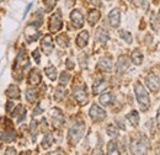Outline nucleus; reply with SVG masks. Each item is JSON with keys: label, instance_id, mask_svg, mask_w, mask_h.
<instances>
[{"label": "nucleus", "instance_id": "obj_34", "mask_svg": "<svg viewBox=\"0 0 160 155\" xmlns=\"http://www.w3.org/2000/svg\"><path fill=\"white\" fill-rule=\"evenodd\" d=\"M69 80H70V74L69 73H62L60 74V85H65V84H68L69 82Z\"/></svg>", "mask_w": 160, "mask_h": 155}, {"label": "nucleus", "instance_id": "obj_38", "mask_svg": "<svg viewBox=\"0 0 160 155\" xmlns=\"http://www.w3.org/2000/svg\"><path fill=\"white\" fill-rule=\"evenodd\" d=\"M23 110H25V108L22 107V105H19V106H18V107H16V108H15V110L11 112V116H12V117L19 116V115H20V113L22 112V111H23Z\"/></svg>", "mask_w": 160, "mask_h": 155}, {"label": "nucleus", "instance_id": "obj_32", "mask_svg": "<svg viewBox=\"0 0 160 155\" xmlns=\"http://www.w3.org/2000/svg\"><path fill=\"white\" fill-rule=\"evenodd\" d=\"M107 153L108 154H118V149H117V143L116 142H110L107 145Z\"/></svg>", "mask_w": 160, "mask_h": 155}, {"label": "nucleus", "instance_id": "obj_41", "mask_svg": "<svg viewBox=\"0 0 160 155\" xmlns=\"http://www.w3.org/2000/svg\"><path fill=\"white\" fill-rule=\"evenodd\" d=\"M5 154H16V150L14 149V148H8L6 149V152H5Z\"/></svg>", "mask_w": 160, "mask_h": 155}, {"label": "nucleus", "instance_id": "obj_29", "mask_svg": "<svg viewBox=\"0 0 160 155\" xmlns=\"http://www.w3.org/2000/svg\"><path fill=\"white\" fill-rule=\"evenodd\" d=\"M26 100L31 103H33L36 100H37V91L33 90V89H28L26 91Z\"/></svg>", "mask_w": 160, "mask_h": 155}, {"label": "nucleus", "instance_id": "obj_14", "mask_svg": "<svg viewBox=\"0 0 160 155\" xmlns=\"http://www.w3.org/2000/svg\"><path fill=\"white\" fill-rule=\"evenodd\" d=\"M99 69L103 70V72H110L111 68H112V59L110 57H103L99 60V64H98Z\"/></svg>", "mask_w": 160, "mask_h": 155}, {"label": "nucleus", "instance_id": "obj_13", "mask_svg": "<svg viewBox=\"0 0 160 155\" xmlns=\"http://www.w3.org/2000/svg\"><path fill=\"white\" fill-rule=\"evenodd\" d=\"M108 19H110V23L112 27H118L121 23V14L118 9H113L111 10V12L108 14Z\"/></svg>", "mask_w": 160, "mask_h": 155}, {"label": "nucleus", "instance_id": "obj_18", "mask_svg": "<svg viewBox=\"0 0 160 155\" xmlns=\"http://www.w3.org/2000/svg\"><path fill=\"white\" fill-rule=\"evenodd\" d=\"M88 41H89V32L88 31H82V32H80L79 36L77 37V44L80 48H84L88 44Z\"/></svg>", "mask_w": 160, "mask_h": 155}, {"label": "nucleus", "instance_id": "obj_30", "mask_svg": "<svg viewBox=\"0 0 160 155\" xmlns=\"http://www.w3.org/2000/svg\"><path fill=\"white\" fill-rule=\"evenodd\" d=\"M57 43L59 44L60 47H63V48H65V47H68L69 46V38H68V36L67 35H59L58 37H57Z\"/></svg>", "mask_w": 160, "mask_h": 155}, {"label": "nucleus", "instance_id": "obj_37", "mask_svg": "<svg viewBox=\"0 0 160 155\" xmlns=\"http://www.w3.org/2000/svg\"><path fill=\"white\" fill-rule=\"evenodd\" d=\"M31 133H32V139L35 140L36 137H37V123H36V121H32V123H31Z\"/></svg>", "mask_w": 160, "mask_h": 155}, {"label": "nucleus", "instance_id": "obj_20", "mask_svg": "<svg viewBox=\"0 0 160 155\" xmlns=\"http://www.w3.org/2000/svg\"><path fill=\"white\" fill-rule=\"evenodd\" d=\"M20 89L16 85H10L6 90V96L10 98H20Z\"/></svg>", "mask_w": 160, "mask_h": 155}, {"label": "nucleus", "instance_id": "obj_48", "mask_svg": "<svg viewBox=\"0 0 160 155\" xmlns=\"http://www.w3.org/2000/svg\"><path fill=\"white\" fill-rule=\"evenodd\" d=\"M158 20L160 21V11H159V14H158Z\"/></svg>", "mask_w": 160, "mask_h": 155}, {"label": "nucleus", "instance_id": "obj_6", "mask_svg": "<svg viewBox=\"0 0 160 155\" xmlns=\"http://www.w3.org/2000/svg\"><path fill=\"white\" fill-rule=\"evenodd\" d=\"M73 95H74L75 100H77L79 103H81V105L88 103V95H86L85 88H82V86H74V89H73Z\"/></svg>", "mask_w": 160, "mask_h": 155}, {"label": "nucleus", "instance_id": "obj_15", "mask_svg": "<svg viewBox=\"0 0 160 155\" xmlns=\"http://www.w3.org/2000/svg\"><path fill=\"white\" fill-rule=\"evenodd\" d=\"M105 89H107V82H106L103 79L96 80V81L94 82V85H92V91H94L95 95H98V94L102 92Z\"/></svg>", "mask_w": 160, "mask_h": 155}, {"label": "nucleus", "instance_id": "obj_31", "mask_svg": "<svg viewBox=\"0 0 160 155\" xmlns=\"http://www.w3.org/2000/svg\"><path fill=\"white\" fill-rule=\"evenodd\" d=\"M57 0H43L44 8H46V12H51L53 10V8L56 6Z\"/></svg>", "mask_w": 160, "mask_h": 155}, {"label": "nucleus", "instance_id": "obj_35", "mask_svg": "<svg viewBox=\"0 0 160 155\" xmlns=\"http://www.w3.org/2000/svg\"><path fill=\"white\" fill-rule=\"evenodd\" d=\"M107 134L110 137H117L118 131H117V128H115V126L110 124V126H107Z\"/></svg>", "mask_w": 160, "mask_h": 155}, {"label": "nucleus", "instance_id": "obj_5", "mask_svg": "<svg viewBox=\"0 0 160 155\" xmlns=\"http://www.w3.org/2000/svg\"><path fill=\"white\" fill-rule=\"evenodd\" d=\"M62 26H63L62 15H60L59 11H57L51 18V21H49V31L51 32H58L60 28H62Z\"/></svg>", "mask_w": 160, "mask_h": 155}, {"label": "nucleus", "instance_id": "obj_21", "mask_svg": "<svg viewBox=\"0 0 160 155\" xmlns=\"http://www.w3.org/2000/svg\"><path fill=\"white\" fill-rule=\"evenodd\" d=\"M100 12L98 11V10H91L90 12H89V15H88V22L91 25V26H94L99 20H100Z\"/></svg>", "mask_w": 160, "mask_h": 155}, {"label": "nucleus", "instance_id": "obj_10", "mask_svg": "<svg viewBox=\"0 0 160 155\" xmlns=\"http://www.w3.org/2000/svg\"><path fill=\"white\" fill-rule=\"evenodd\" d=\"M70 20H72V22H73L75 28H81L82 25H84V16H82V14L80 12L79 10H73L72 11Z\"/></svg>", "mask_w": 160, "mask_h": 155}, {"label": "nucleus", "instance_id": "obj_23", "mask_svg": "<svg viewBox=\"0 0 160 155\" xmlns=\"http://www.w3.org/2000/svg\"><path fill=\"white\" fill-rule=\"evenodd\" d=\"M113 101H115V96L112 94H110V92H106V94H103V95L100 96V102L101 105H103V106H108Z\"/></svg>", "mask_w": 160, "mask_h": 155}, {"label": "nucleus", "instance_id": "obj_26", "mask_svg": "<svg viewBox=\"0 0 160 155\" xmlns=\"http://www.w3.org/2000/svg\"><path fill=\"white\" fill-rule=\"evenodd\" d=\"M44 73H46V75L51 80H56V79H57V69H56L53 65L47 67V68L44 69Z\"/></svg>", "mask_w": 160, "mask_h": 155}, {"label": "nucleus", "instance_id": "obj_27", "mask_svg": "<svg viewBox=\"0 0 160 155\" xmlns=\"http://www.w3.org/2000/svg\"><path fill=\"white\" fill-rule=\"evenodd\" d=\"M63 86L64 85H60L56 89V92H54V100L56 101H62L65 96V89Z\"/></svg>", "mask_w": 160, "mask_h": 155}, {"label": "nucleus", "instance_id": "obj_46", "mask_svg": "<svg viewBox=\"0 0 160 155\" xmlns=\"http://www.w3.org/2000/svg\"><path fill=\"white\" fill-rule=\"evenodd\" d=\"M131 2H133V4H136V5H139L140 2H143V0H129Z\"/></svg>", "mask_w": 160, "mask_h": 155}, {"label": "nucleus", "instance_id": "obj_8", "mask_svg": "<svg viewBox=\"0 0 160 155\" xmlns=\"http://www.w3.org/2000/svg\"><path fill=\"white\" fill-rule=\"evenodd\" d=\"M145 82L148 85V88L152 90V91H158L160 89V79L158 75L155 74H149L148 77L145 78Z\"/></svg>", "mask_w": 160, "mask_h": 155}, {"label": "nucleus", "instance_id": "obj_1", "mask_svg": "<svg viewBox=\"0 0 160 155\" xmlns=\"http://www.w3.org/2000/svg\"><path fill=\"white\" fill-rule=\"evenodd\" d=\"M28 58H27V54L25 52V49H21L18 54V58L15 62V65H14V77L16 78L18 80L22 79L23 75V70L28 67Z\"/></svg>", "mask_w": 160, "mask_h": 155}, {"label": "nucleus", "instance_id": "obj_22", "mask_svg": "<svg viewBox=\"0 0 160 155\" xmlns=\"http://www.w3.org/2000/svg\"><path fill=\"white\" fill-rule=\"evenodd\" d=\"M28 82L31 85H38L41 82V74L37 70H32L28 75Z\"/></svg>", "mask_w": 160, "mask_h": 155}, {"label": "nucleus", "instance_id": "obj_28", "mask_svg": "<svg viewBox=\"0 0 160 155\" xmlns=\"http://www.w3.org/2000/svg\"><path fill=\"white\" fill-rule=\"evenodd\" d=\"M132 60H133V63L136 65H140L142 64V62H143V54L140 53L138 49L132 52Z\"/></svg>", "mask_w": 160, "mask_h": 155}, {"label": "nucleus", "instance_id": "obj_3", "mask_svg": "<svg viewBox=\"0 0 160 155\" xmlns=\"http://www.w3.org/2000/svg\"><path fill=\"white\" fill-rule=\"evenodd\" d=\"M84 131H85V123L81 122V121H78L75 122L70 129H69V133H68V140L70 144H77L81 139V137L84 134Z\"/></svg>", "mask_w": 160, "mask_h": 155}, {"label": "nucleus", "instance_id": "obj_39", "mask_svg": "<svg viewBox=\"0 0 160 155\" xmlns=\"http://www.w3.org/2000/svg\"><path fill=\"white\" fill-rule=\"evenodd\" d=\"M32 57L35 58V60H36V63L38 64L41 60V57H40V52H38V49H35L33 52H32Z\"/></svg>", "mask_w": 160, "mask_h": 155}, {"label": "nucleus", "instance_id": "obj_40", "mask_svg": "<svg viewBox=\"0 0 160 155\" xmlns=\"http://www.w3.org/2000/svg\"><path fill=\"white\" fill-rule=\"evenodd\" d=\"M41 112H42V110H41V106H40V105H37V107L33 110V116H38Z\"/></svg>", "mask_w": 160, "mask_h": 155}, {"label": "nucleus", "instance_id": "obj_4", "mask_svg": "<svg viewBox=\"0 0 160 155\" xmlns=\"http://www.w3.org/2000/svg\"><path fill=\"white\" fill-rule=\"evenodd\" d=\"M149 149V143L147 138L142 139H136L131 143V152L133 154H145Z\"/></svg>", "mask_w": 160, "mask_h": 155}, {"label": "nucleus", "instance_id": "obj_42", "mask_svg": "<svg viewBox=\"0 0 160 155\" xmlns=\"http://www.w3.org/2000/svg\"><path fill=\"white\" fill-rule=\"evenodd\" d=\"M67 68H68V69H73V68H74V64H73V62H72L70 59L67 60Z\"/></svg>", "mask_w": 160, "mask_h": 155}, {"label": "nucleus", "instance_id": "obj_9", "mask_svg": "<svg viewBox=\"0 0 160 155\" xmlns=\"http://www.w3.org/2000/svg\"><path fill=\"white\" fill-rule=\"evenodd\" d=\"M41 47H42V51L43 53L46 54H51L53 48H54V44H53V38L51 35H47L44 36L43 39H42V43H41Z\"/></svg>", "mask_w": 160, "mask_h": 155}, {"label": "nucleus", "instance_id": "obj_16", "mask_svg": "<svg viewBox=\"0 0 160 155\" xmlns=\"http://www.w3.org/2000/svg\"><path fill=\"white\" fill-rule=\"evenodd\" d=\"M15 138H16V133H15V131H14V129L4 131V132H1V133H0V139H1V140H4V142H8V143L14 142V140H15Z\"/></svg>", "mask_w": 160, "mask_h": 155}, {"label": "nucleus", "instance_id": "obj_25", "mask_svg": "<svg viewBox=\"0 0 160 155\" xmlns=\"http://www.w3.org/2000/svg\"><path fill=\"white\" fill-rule=\"evenodd\" d=\"M52 144H53V136L51 133H47L46 136L43 137V139H42V148L43 149H47Z\"/></svg>", "mask_w": 160, "mask_h": 155}, {"label": "nucleus", "instance_id": "obj_36", "mask_svg": "<svg viewBox=\"0 0 160 155\" xmlns=\"http://www.w3.org/2000/svg\"><path fill=\"white\" fill-rule=\"evenodd\" d=\"M159 23L160 21L158 20V16L157 15H153L152 16V27H153L154 31H158L159 30Z\"/></svg>", "mask_w": 160, "mask_h": 155}, {"label": "nucleus", "instance_id": "obj_2", "mask_svg": "<svg viewBox=\"0 0 160 155\" xmlns=\"http://www.w3.org/2000/svg\"><path fill=\"white\" fill-rule=\"evenodd\" d=\"M134 91H136V96H137V101L140 106V110L147 111L149 108V105H150L149 94L147 92V90L144 89V86L140 82H137L134 85Z\"/></svg>", "mask_w": 160, "mask_h": 155}, {"label": "nucleus", "instance_id": "obj_24", "mask_svg": "<svg viewBox=\"0 0 160 155\" xmlns=\"http://www.w3.org/2000/svg\"><path fill=\"white\" fill-rule=\"evenodd\" d=\"M127 119L134 126V127H137L138 126V123H139V113L134 110V111H132V112H129L128 115H127Z\"/></svg>", "mask_w": 160, "mask_h": 155}, {"label": "nucleus", "instance_id": "obj_33", "mask_svg": "<svg viewBox=\"0 0 160 155\" xmlns=\"http://www.w3.org/2000/svg\"><path fill=\"white\" fill-rule=\"evenodd\" d=\"M120 36H121V38L124 39L127 43H132V41H133V38H132V35H131L129 32H127V31H121Z\"/></svg>", "mask_w": 160, "mask_h": 155}, {"label": "nucleus", "instance_id": "obj_47", "mask_svg": "<svg viewBox=\"0 0 160 155\" xmlns=\"http://www.w3.org/2000/svg\"><path fill=\"white\" fill-rule=\"evenodd\" d=\"M157 122L160 124V108H159V111H158V117H157Z\"/></svg>", "mask_w": 160, "mask_h": 155}, {"label": "nucleus", "instance_id": "obj_43", "mask_svg": "<svg viewBox=\"0 0 160 155\" xmlns=\"http://www.w3.org/2000/svg\"><path fill=\"white\" fill-rule=\"evenodd\" d=\"M90 1H91V4L95 5V6H101V0H90Z\"/></svg>", "mask_w": 160, "mask_h": 155}, {"label": "nucleus", "instance_id": "obj_19", "mask_svg": "<svg viewBox=\"0 0 160 155\" xmlns=\"http://www.w3.org/2000/svg\"><path fill=\"white\" fill-rule=\"evenodd\" d=\"M30 25H31V23H30ZM25 36H26L27 42H33V41H36V39L40 37V32L36 30V26L32 25V32H30V30L26 28V31H25Z\"/></svg>", "mask_w": 160, "mask_h": 155}, {"label": "nucleus", "instance_id": "obj_7", "mask_svg": "<svg viewBox=\"0 0 160 155\" xmlns=\"http://www.w3.org/2000/svg\"><path fill=\"white\" fill-rule=\"evenodd\" d=\"M90 117L92 121L98 122V121H102L105 117H106V112L101 108L99 105H92L91 108H90Z\"/></svg>", "mask_w": 160, "mask_h": 155}, {"label": "nucleus", "instance_id": "obj_11", "mask_svg": "<svg viewBox=\"0 0 160 155\" xmlns=\"http://www.w3.org/2000/svg\"><path fill=\"white\" fill-rule=\"evenodd\" d=\"M52 122H53V127L54 128H60L64 123V116L60 112V110L54 108L52 111Z\"/></svg>", "mask_w": 160, "mask_h": 155}, {"label": "nucleus", "instance_id": "obj_12", "mask_svg": "<svg viewBox=\"0 0 160 155\" xmlns=\"http://www.w3.org/2000/svg\"><path fill=\"white\" fill-rule=\"evenodd\" d=\"M128 67H129V59L126 56H121L116 63V72L118 74H122L128 69Z\"/></svg>", "mask_w": 160, "mask_h": 155}, {"label": "nucleus", "instance_id": "obj_45", "mask_svg": "<svg viewBox=\"0 0 160 155\" xmlns=\"http://www.w3.org/2000/svg\"><path fill=\"white\" fill-rule=\"evenodd\" d=\"M12 105H14V102H8V105H6V111H8V112H10Z\"/></svg>", "mask_w": 160, "mask_h": 155}, {"label": "nucleus", "instance_id": "obj_17", "mask_svg": "<svg viewBox=\"0 0 160 155\" xmlns=\"http://www.w3.org/2000/svg\"><path fill=\"white\" fill-rule=\"evenodd\" d=\"M95 36H96V39H98L99 42H101V43H106V42L110 39L108 32H107L105 28H102V27L96 30V35H95Z\"/></svg>", "mask_w": 160, "mask_h": 155}, {"label": "nucleus", "instance_id": "obj_44", "mask_svg": "<svg viewBox=\"0 0 160 155\" xmlns=\"http://www.w3.org/2000/svg\"><path fill=\"white\" fill-rule=\"evenodd\" d=\"M25 116H26V111H25V110H23V111H22V112H21V116L19 117V119H18V122H21V121H22V119H23V118H25Z\"/></svg>", "mask_w": 160, "mask_h": 155}]
</instances>
